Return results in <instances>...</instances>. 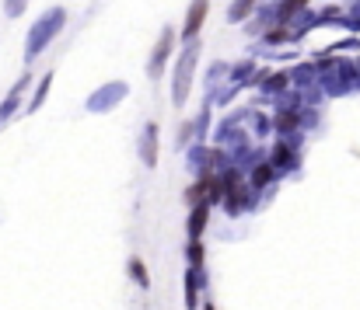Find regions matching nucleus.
<instances>
[{
    "label": "nucleus",
    "mask_w": 360,
    "mask_h": 310,
    "mask_svg": "<svg viewBox=\"0 0 360 310\" xmlns=\"http://www.w3.org/2000/svg\"><path fill=\"white\" fill-rule=\"evenodd\" d=\"M129 272H133V279H136V283H140L143 290L150 286V276L143 272V262H140V258H133V262H129Z\"/></svg>",
    "instance_id": "nucleus-14"
},
{
    "label": "nucleus",
    "mask_w": 360,
    "mask_h": 310,
    "mask_svg": "<svg viewBox=\"0 0 360 310\" xmlns=\"http://www.w3.org/2000/svg\"><path fill=\"white\" fill-rule=\"evenodd\" d=\"M308 7V0H283V4H276V14H280V25H290L301 11Z\"/></svg>",
    "instance_id": "nucleus-11"
},
{
    "label": "nucleus",
    "mask_w": 360,
    "mask_h": 310,
    "mask_svg": "<svg viewBox=\"0 0 360 310\" xmlns=\"http://www.w3.org/2000/svg\"><path fill=\"white\" fill-rule=\"evenodd\" d=\"M269 178H273V164H262V168H255V175H252V185H255V189H262Z\"/></svg>",
    "instance_id": "nucleus-17"
},
{
    "label": "nucleus",
    "mask_w": 360,
    "mask_h": 310,
    "mask_svg": "<svg viewBox=\"0 0 360 310\" xmlns=\"http://www.w3.org/2000/svg\"><path fill=\"white\" fill-rule=\"evenodd\" d=\"M63 25H67V11H63V7H49V11L28 28V39H25V60L32 63L35 56H42V53L49 49V42L63 32Z\"/></svg>",
    "instance_id": "nucleus-1"
},
{
    "label": "nucleus",
    "mask_w": 360,
    "mask_h": 310,
    "mask_svg": "<svg viewBox=\"0 0 360 310\" xmlns=\"http://www.w3.org/2000/svg\"><path fill=\"white\" fill-rule=\"evenodd\" d=\"M186 307H200V269L196 265H189V272H186Z\"/></svg>",
    "instance_id": "nucleus-7"
},
{
    "label": "nucleus",
    "mask_w": 360,
    "mask_h": 310,
    "mask_svg": "<svg viewBox=\"0 0 360 310\" xmlns=\"http://www.w3.org/2000/svg\"><path fill=\"white\" fill-rule=\"evenodd\" d=\"M196 63H200V39L186 42L182 56L175 60V77H172V105L182 108L189 102V91H193V74H196Z\"/></svg>",
    "instance_id": "nucleus-2"
},
{
    "label": "nucleus",
    "mask_w": 360,
    "mask_h": 310,
    "mask_svg": "<svg viewBox=\"0 0 360 310\" xmlns=\"http://www.w3.org/2000/svg\"><path fill=\"white\" fill-rule=\"evenodd\" d=\"M49 88H53V74H46V77L39 81V91L32 95V102H28V112H39V108H42L46 95H49Z\"/></svg>",
    "instance_id": "nucleus-12"
},
{
    "label": "nucleus",
    "mask_w": 360,
    "mask_h": 310,
    "mask_svg": "<svg viewBox=\"0 0 360 310\" xmlns=\"http://www.w3.org/2000/svg\"><path fill=\"white\" fill-rule=\"evenodd\" d=\"M172 49H175V28L168 25V28H161V35H158L154 49H150V60H147V77L150 81H158L165 74V67L172 60Z\"/></svg>",
    "instance_id": "nucleus-3"
},
{
    "label": "nucleus",
    "mask_w": 360,
    "mask_h": 310,
    "mask_svg": "<svg viewBox=\"0 0 360 310\" xmlns=\"http://www.w3.org/2000/svg\"><path fill=\"white\" fill-rule=\"evenodd\" d=\"M273 168H294V154H290L287 147H276V154H273Z\"/></svg>",
    "instance_id": "nucleus-13"
},
{
    "label": "nucleus",
    "mask_w": 360,
    "mask_h": 310,
    "mask_svg": "<svg viewBox=\"0 0 360 310\" xmlns=\"http://www.w3.org/2000/svg\"><path fill=\"white\" fill-rule=\"evenodd\" d=\"M290 84V77L287 74H269V81H262V88L266 91H280V88H287Z\"/></svg>",
    "instance_id": "nucleus-15"
},
{
    "label": "nucleus",
    "mask_w": 360,
    "mask_h": 310,
    "mask_svg": "<svg viewBox=\"0 0 360 310\" xmlns=\"http://www.w3.org/2000/svg\"><path fill=\"white\" fill-rule=\"evenodd\" d=\"M252 11H259V0H231V7H228V21L238 25V21H245V18H252Z\"/></svg>",
    "instance_id": "nucleus-9"
},
{
    "label": "nucleus",
    "mask_w": 360,
    "mask_h": 310,
    "mask_svg": "<svg viewBox=\"0 0 360 310\" xmlns=\"http://www.w3.org/2000/svg\"><path fill=\"white\" fill-rule=\"evenodd\" d=\"M25 84H28V77H21L18 84H14V91L4 98V105H0V122H7L14 112H18V105H21V91H25Z\"/></svg>",
    "instance_id": "nucleus-8"
},
{
    "label": "nucleus",
    "mask_w": 360,
    "mask_h": 310,
    "mask_svg": "<svg viewBox=\"0 0 360 310\" xmlns=\"http://www.w3.org/2000/svg\"><path fill=\"white\" fill-rule=\"evenodd\" d=\"M140 161H143L147 168L158 164V126H154V122L143 126V136H140Z\"/></svg>",
    "instance_id": "nucleus-6"
},
{
    "label": "nucleus",
    "mask_w": 360,
    "mask_h": 310,
    "mask_svg": "<svg viewBox=\"0 0 360 310\" xmlns=\"http://www.w3.org/2000/svg\"><path fill=\"white\" fill-rule=\"evenodd\" d=\"M203 310H214V307H203Z\"/></svg>",
    "instance_id": "nucleus-20"
},
{
    "label": "nucleus",
    "mask_w": 360,
    "mask_h": 310,
    "mask_svg": "<svg viewBox=\"0 0 360 310\" xmlns=\"http://www.w3.org/2000/svg\"><path fill=\"white\" fill-rule=\"evenodd\" d=\"M189 265H203V244L200 241H189Z\"/></svg>",
    "instance_id": "nucleus-19"
},
{
    "label": "nucleus",
    "mask_w": 360,
    "mask_h": 310,
    "mask_svg": "<svg viewBox=\"0 0 360 310\" xmlns=\"http://www.w3.org/2000/svg\"><path fill=\"white\" fill-rule=\"evenodd\" d=\"M207 216H210L207 203H203V206H193V213H189V241H200V234H203V227H207Z\"/></svg>",
    "instance_id": "nucleus-10"
},
{
    "label": "nucleus",
    "mask_w": 360,
    "mask_h": 310,
    "mask_svg": "<svg viewBox=\"0 0 360 310\" xmlns=\"http://www.w3.org/2000/svg\"><path fill=\"white\" fill-rule=\"evenodd\" d=\"M207 14H210V0H193V4H189V11H186V25H182V39H186V42L200 39V28H203Z\"/></svg>",
    "instance_id": "nucleus-5"
},
{
    "label": "nucleus",
    "mask_w": 360,
    "mask_h": 310,
    "mask_svg": "<svg viewBox=\"0 0 360 310\" xmlns=\"http://www.w3.org/2000/svg\"><path fill=\"white\" fill-rule=\"evenodd\" d=\"M294 126H297V115H294V112H280V115H276V129H280V133H290Z\"/></svg>",
    "instance_id": "nucleus-16"
},
{
    "label": "nucleus",
    "mask_w": 360,
    "mask_h": 310,
    "mask_svg": "<svg viewBox=\"0 0 360 310\" xmlns=\"http://www.w3.org/2000/svg\"><path fill=\"white\" fill-rule=\"evenodd\" d=\"M25 7H28V0H4L7 18H21V14H25Z\"/></svg>",
    "instance_id": "nucleus-18"
},
{
    "label": "nucleus",
    "mask_w": 360,
    "mask_h": 310,
    "mask_svg": "<svg viewBox=\"0 0 360 310\" xmlns=\"http://www.w3.org/2000/svg\"><path fill=\"white\" fill-rule=\"evenodd\" d=\"M126 91H129V88H126L122 81H109V84H102V88L88 98V108H91V112H109L112 105H120L122 98H126Z\"/></svg>",
    "instance_id": "nucleus-4"
}]
</instances>
